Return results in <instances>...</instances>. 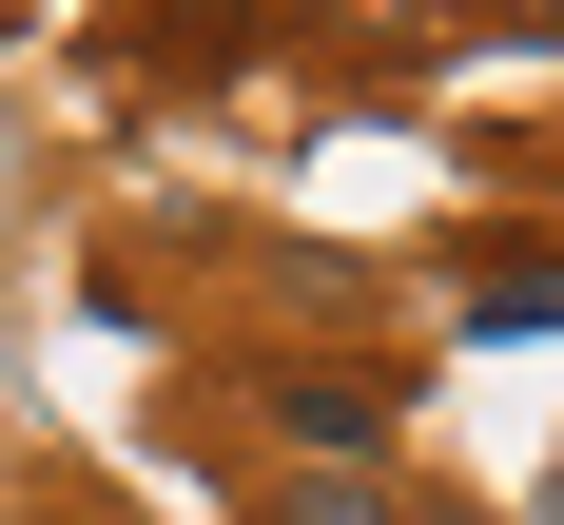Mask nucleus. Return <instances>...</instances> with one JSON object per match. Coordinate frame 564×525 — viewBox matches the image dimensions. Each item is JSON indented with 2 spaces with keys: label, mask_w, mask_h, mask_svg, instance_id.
<instances>
[{
  "label": "nucleus",
  "mask_w": 564,
  "mask_h": 525,
  "mask_svg": "<svg viewBox=\"0 0 564 525\" xmlns=\"http://www.w3.org/2000/svg\"><path fill=\"white\" fill-rule=\"evenodd\" d=\"M273 428L312 467H370V448H390V370H273Z\"/></svg>",
  "instance_id": "1"
},
{
  "label": "nucleus",
  "mask_w": 564,
  "mask_h": 525,
  "mask_svg": "<svg viewBox=\"0 0 564 525\" xmlns=\"http://www.w3.org/2000/svg\"><path fill=\"white\" fill-rule=\"evenodd\" d=\"M467 331L507 350V331H564V253H487L467 273Z\"/></svg>",
  "instance_id": "2"
},
{
  "label": "nucleus",
  "mask_w": 564,
  "mask_h": 525,
  "mask_svg": "<svg viewBox=\"0 0 564 525\" xmlns=\"http://www.w3.org/2000/svg\"><path fill=\"white\" fill-rule=\"evenodd\" d=\"M273 525H409V486H390V467H292Z\"/></svg>",
  "instance_id": "3"
},
{
  "label": "nucleus",
  "mask_w": 564,
  "mask_h": 525,
  "mask_svg": "<svg viewBox=\"0 0 564 525\" xmlns=\"http://www.w3.org/2000/svg\"><path fill=\"white\" fill-rule=\"evenodd\" d=\"M507 20H545V40H564V0H507Z\"/></svg>",
  "instance_id": "4"
},
{
  "label": "nucleus",
  "mask_w": 564,
  "mask_h": 525,
  "mask_svg": "<svg viewBox=\"0 0 564 525\" xmlns=\"http://www.w3.org/2000/svg\"><path fill=\"white\" fill-rule=\"evenodd\" d=\"M545 525H564V486H545Z\"/></svg>",
  "instance_id": "5"
}]
</instances>
